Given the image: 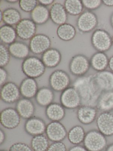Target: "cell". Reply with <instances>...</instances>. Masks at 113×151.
<instances>
[{"label":"cell","mask_w":113,"mask_h":151,"mask_svg":"<svg viewBox=\"0 0 113 151\" xmlns=\"http://www.w3.org/2000/svg\"><path fill=\"white\" fill-rule=\"evenodd\" d=\"M21 69L27 77L36 79L45 73L46 67L41 59L37 56H30L24 60Z\"/></svg>","instance_id":"7a4b0ae2"},{"label":"cell","mask_w":113,"mask_h":151,"mask_svg":"<svg viewBox=\"0 0 113 151\" xmlns=\"http://www.w3.org/2000/svg\"><path fill=\"white\" fill-rule=\"evenodd\" d=\"M82 2L84 8L91 11L98 9L102 4L101 0H83Z\"/></svg>","instance_id":"d590c367"},{"label":"cell","mask_w":113,"mask_h":151,"mask_svg":"<svg viewBox=\"0 0 113 151\" xmlns=\"http://www.w3.org/2000/svg\"><path fill=\"white\" fill-rule=\"evenodd\" d=\"M39 4L37 0H20L19 2V8L22 11L31 13Z\"/></svg>","instance_id":"e575fe53"},{"label":"cell","mask_w":113,"mask_h":151,"mask_svg":"<svg viewBox=\"0 0 113 151\" xmlns=\"http://www.w3.org/2000/svg\"><path fill=\"white\" fill-rule=\"evenodd\" d=\"M16 109L18 112L21 118L27 120L34 116L35 106L30 99L21 98L16 103Z\"/></svg>","instance_id":"ac0fdd59"},{"label":"cell","mask_w":113,"mask_h":151,"mask_svg":"<svg viewBox=\"0 0 113 151\" xmlns=\"http://www.w3.org/2000/svg\"><path fill=\"white\" fill-rule=\"evenodd\" d=\"M21 116L16 108L7 107L1 111V125L8 129H13L18 127L21 122Z\"/></svg>","instance_id":"ba28073f"},{"label":"cell","mask_w":113,"mask_h":151,"mask_svg":"<svg viewBox=\"0 0 113 151\" xmlns=\"http://www.w3.org/2000/svg\"><path fill=\"white\" fill-rule=\"evenodd\" d=\"M19 11L14 8H9L3 11V22L7 25H16L22 20Z\"/></svg>","instance_id":"f546056e"},{"label":"cell","mask_w":113,"mask_h":151,"mask_svg":"<svg viewBox=\"0 0 113 151\" xmlns=\"http://www.w3.org/2000/svg\"><path fill=\"white\" fill-rule=\"evenodd\" d=\"M19 1H17V0H7L5 1L7 3H10V4H15V3H18L19 2Z\"/></svg>","instance_id":"f6af8a7d"},{"label":"cell","mask_w":113,"mask_h":151,"mask_svg":"<svg viewBox=\"0 0 113 151\" xmlns=\"http://www.w3.org/2000/svg\"><path fill=\"white\" fill-rule=\"evenodd\" d=\"M99 24L96 14L91 11H84L77 20V28L82 33H87L95 29Z\"/></svg>","instance_id":"8992f818"},{"label":"cell","mask_w":113,"mask_h":151,"mask_svg":"<svg viewBox=\"0 0 113 151\" xmlns=\"http://www.w3.org/2000/svg\"><path fill=\"white\" fill-rule=\"evenodd\" d=\"M17 36L23 40L31 39L37 32V25L31 19L24 18L16 25Z\"/></svg>","instance_id":"8fae6325"},{"label":"cell","mask_w":113,"mask_h":151,"mask_svg":"<svg viewBox=\"0 0 113 151\" xmlns=\"http://www.w3.org/2000/svg\"><path fill=\"white\" fill-rule=\"evenodd\" d=\"M109 58L105 52H98L94 54L90 59L91 67L97 72L106 70L108 67Z\"/></svg>","instance_id":"d4e9b609"},{"label":"cell","mask_w":113,"mask_h":151,"mask_svg":"<svg viewBox=\"0 0 113 151\" xmlns=\"http://www.w3.org/2000/svg\"><path fill=\"white\" fill-rule=\"evenodd\" d=\"M46 126L43 119L40 117L33 116L26 120L24 129L27 134L33 137L45 133Z\"/></svg>","instance_id":"9a60e30c"},{"label":"cell","mask_w":113,"mask_h":151,"mask_svg":"<svg viewBox=\"0 0 113 151\" xmlns=\"http://www.w3.org/2000/svg\"><path fill=\"white\" fill-rule=\"evenodd\" d=\"M50 19L56 25L66 23L68 20V13L64 6L58 2L53 4L49 9Z\"/></svg>","instance_id":"d6986e66"},{"label":"cell","mask_w":113,"mask_h":151,"mask_svg":"<svg viewBox=\"0 0 113 151\" xmlns=\"http://www.w3.org/2000/svg\"><path fill=\"white\" fill-rule=\"evenodd\" d=\"M98 111L96 107L81 105L77 109V118L82 124L89 125L96 120Z\"/></svg>","instance_id":"e0dca14e"},{"label":"cell","mask_w":113,"mask_h":151,"mask_svg":"<svg viewBox=\"0 0 113 151\" xmlns=\"http://www.w3.org/2000/svg\"><path fill=\"white\" fill-rule=\"evenodd\" d=\"M45 114L51 122H60L65 116V108L61 103L53 102L46 108Z\"/></svg>","instance_id":"603a6c76"},{"label":"cell","mask_w":113,"mask_h":151,"mask_svg":"<svg viewBox=\"0 0 113 151\" xmlns=\"http://www.w3.org/2000/svg\"><path fill=\"white\" fill-rule=\"evenodd\" d=\"M86 134L85 131L82 126L77 125L71 128L68 132L67 137L71 144L76 145L84 142Z\"/></svg>","instance_id":"4dcf8cb0"},{"label":"cell","mask_w":113,"mask_h":151,"mask_svg":"<svg viewBox=\"0 0 113 151\" xmlns=\"http://www.w3.org/2000/svg\"><path fill=\"white\" fill-rule=\"evenodd\" d=\"M91 41L94 48L99 52H105L112 46V37L103 29H95L92 34Z\"/></svg>","instance_id":"277c9868"},{"label":"cell","mask_w":113,"mask_h":151,"mask_svg":"<svg viewBox=\"0 0 113 151\" xmlns=\"http://www.w3.org/2000/svg\"><path fill=\"white\" fill-rule=\"evenodd\" d=\"M1 151H7V150H3V149H1Z\"/></svg>","instance_id":"f907efd6"},{"label":"cell","mask_w":113,"mask_h":151,"mask_svg":"<svg viewBox=\"0 0 113 151\" xmlns=\"http://www.w3.org/2000/svg\"><path fill=\"white\" fill-rule=\"evenodd\" d=\"M39 4L42 5L44 6L47 7L48 6H52L54 3V0H39L38 1Z\"/></svg>","instance_id":"60d3db41"},{"label":"cell","mask_w":113,"mask_h":151,"mask_svg":"<svg viewBox=\"0 0 113 151\" xmlns=\"http://www.w3.org/2000/svg\"><path fill=\"white\" fill-rule=\"evenodd\" d=\"M68 151H88L84 146L76 145L70 147Z\"/></svg>","instance_id":"ab89813d"},{"label":"cell","mask_w":113,"mask_h":151,"mask_svg":"<svg viewBox=\"0 0 113 151\" xmlns=\"http://www.w3.org/2000/svg\"><path fill=\"white\" fill-rule=\"evenodd\" d=\"M30 16L31 19L36 25H43L50 19L49 10L47 7L39 4L30 13Z\"/></svg>","instance_id":"484cf974"},{"label":"cell","mask_w":113,"mask_h":151,"mask_svg":"<svg viewBox=\"0 0 113 151\" xmlns=\"http://www.w3.org/2000/svg\"><path fill=\"white\" fill-rule=\"evenodd\" d=\"M96 107L102 112L113 110V91L102 92L98 99Z\"/></svg>","instance_id":"4316f807"},{"label":"cell","mask_w":113,"mask_h":151,"mask_svg":"<svg viewBox=\"0 0 113 151\" xmlns=\"http://www.w3.org/2000/svg\"><path fill=\"white\" fill-rule=\"evenodd\" d=\"M102 4L108 7L113 6V0H103Z\"/></svg>","instance_id":"7bdbcfd3"},{"label":"cell","mask_w":113,"mask_h":151,"mask_svg":"<svg viewBox=\"0 0 113 151\" xmlns=\"http://www.w3.org/2000/svg\"><path fill=\"white\" fill-rule=\"evenodd\" d=\"M0 23H1L2 22H3V12L1 10V12H0Z\"/></svg>","instance_id":"c3c4849f"},{"label":"cell","mask_w":113,"mask_h":151,"mask_svg":"<svg viewBox=\"0 0 113 151\" xmlns=\"http://www.w3.org/2000/svg\"><path fill=\"white\" fill-rule=\"evenodd\" d=\"M54 98L53 90L47 86H42L39 89L34 98L38 105L46 108L53 103Z\"/></svg>","instance_id":"cb8c5ba5"},{"label":"cell","mask_w":113,"mask_h":151,"mask_svg":"<svg viewBox=\"0 0 113 151\" xmlns=\"http://www.w3.org/2000/svg\"><path fill=\"white\" fill-rule=\"evenodd\" d=\"M9 151H33L31 146L23 142H16L11 145Z\"/></svg>","instance_id":"8d00e7d4"},{"label":"cell","mask_w":113,"mask_h":151,"mask_svg":"<svg viewBox=\"0 0 113 151\" xmlns=\"http://www.w3.org/2000/svg\"><path fill=\"white\" fill-rule=\"evenodd\" d=\"M62 55L61 52L55 48L47 50L41 55V60L46 68H53L57 67L61 63Z\"/></svg>","instance_id":"44dd1931"},{"label":"cell","mask_w":113,"mask_h":151,"mask_svg":"<svg viewBox=\"0 0 113 151\" xmlns=\"http://www.w3.org/2000/svg\"><path fill=\"white\" fill-rule=\"evenodd\" d=\"M71 80L69 75L62 70H56L49 76V84L54 91L62 92L69 87Z\"/></svg>","instance_id":"5b68a950"},{"label":"cell","mask_w":113,"mask_h":151,"mask_svg":"<svg viewBox=\"0 0 113 151\" xmlns=\"http://www.w3.org/2000/svg\"><path fill=\"white\" fill-rule=\"evenodd\" d=\"M49 139L42 135L34 136L31 141V147L33 151H47L49 146Z\"/></svg>","instance_id":"d6a6232c"},{"label":"cell","mask_w":113,"mask_h":151,"mask_svg":"<svg viewBox=\"0 0 113 151\" xmlns=\"http://www.w3.org/2000/svg\"><path fill=\"white\" fill-rule=\"evenodd\" d=\"M112 45L113 46V35L112 37Z\"/></svg>","instance_id":"681fc988"},{"label":"cell","mask_w":113,"mask_h":151,"mask_svg":"<svg viewBox=\"0 0 113 151\" xmlns=\"http://www.w3.org/2000/svg\"><path fill=\"white\" fill-rule=\"evenodd\" d=\"M96 124L98 130L104 136L113 135V113L101 112L97 116Z\"/></svg>","instance_id":"5bb4252c"},{"label":"cell","mask_w":113,"mask_h":151,"mask_svg":"<svg viewBox=\"0 0 113 151\" xmlns=\"http://www.w3.org/2000/svg\"><path fill=\"white\" fill-rule=\"evenodd\" d=\"M105 137L98 130H91L86 134L84 146L88 151H102L107 145Z\"/></svg>","instance_id":"3957f363"},{"label":"cell","mask_w":113,"mask_h":151,"mask_svg":"<svg viewBox=\"0 0 113 151\" xmlns=\"http://www.w3.org/2000/svg\"><path fill=\"white\" fill-rule=\"evenodd\" d=\"M108 68L110 70V71L113 72V55L109 58Z\"/></svg>","instance_id":"ee69618b"},{"label":"cell","mask_w":113,"mask_h":151,"mask_svg":"<svg viewBox=\"0 0 113 151\" xmlns=\"http://www.w3.org/2000/svg\"><path fill=\"white\" fill-rule=\"evenodd\" d=\"M64 6L68 14L73 16L80 15L84 10V6L80 0H65Z\"/></svg>","instance_id":"1f68e13d"},{"label":"cell","mask_w":113,"mask_h":151,"mask_svg":"<svg viewBox=\"0 0 113 151\" xmlns=\"http://www.w3.org/2000/svg\"><path fill=\"white\" fill-rule=\"evenodd\" d=\"M19 87L23 98L30 99L35 98L39 89L35 79L28 77L24 78L21 81Z\"/></svg>","instance_id":"ffe728a7"},{"label":"cell","mask_w":113,"mask_h":151,"mask_svg":"<svg viewBox=\"0 0 113 151\" xmlns=\"http://www.w3.org/2000/svg\"><path fill=\"white\" fill-rule=\"evenodd\" d=\"M8 48L11 56L18 60L26 59L31 52L29 45L21 41H15L9 45Z\"/></svg>","instance_id":"7402d4cb"},{"label":"cell","mask_w":113,"mask_h":151,"mask_svg":"<svg viewBox=\"0 0 113 151\" xmlns=\"http://www.w3.org/2000/svg\"><path fill=\"white\" fill-rule=\"evenodd\" d=\"M16 32L13 26L4 24L0 28V39L1 43L5 45H11L16 40Z\"/></svg>","instance_id":"f1b7e54d"},{"label":"cell","mask_w":113,"mask_h":151,"mask_svg":"<svg viewBox=\"0 0 113 151\" xmlns=\"http://www.w3.org/2000/svg\"><path fill=\"white\" fill-rule=\"evenodd\" d=\"M94 78L99 90L102 92L113 91V72L105 70L93 75Z\"/></svg>","instance_id":"2e32d148"},{"label":"cell","mask_w":113,"mask_h":151,"mask_svg":"<svg viewBox=\"0 0 113 151\" xmlns=\"http://www.w3.org/2000/svg\"><path fill=\"white\" fill-rule=\"evenodd\" d=\"M20 96L19 86L14 82H7L1 86V99L4 103H16L20 99Z\"/></svg>","instance_id":"30bf717a"},{"label":"cell","mask_w":113,"mask_h":151,"mask_svg":"<svg viewBox=\"0 0 113 151\" xmlns=\"http://www.w3.org/2000/svg\"><path fill=\"white\" fill-rule=\"evenodd\" d=\"M60 103L65 109H75L81 106V100L77 90L69 86L62 92L60 97Z\"/></svg>","instance_id":"9c48e42d"},{"label":"cell","mask_w":113,"mask_h":151,"mask_svg":"<svg viewBox=\"0 0 113 151\" xmlns=\"http://www.w3.org/2000/svg\"><path fill=\"white\" fill-rule=\"evenodd\" d=\"M11 56L9 48L5 45L1 43L0 44V66L4 68L9 63Z\"/></svg>","instance_id":"836d02e7"},{"label":"cell","mask_w":113,"mask_h":151,"mask_svg":"<svg viewBox=\"0 0 113 151\" xmlns=\"http://www.w3.org/2000/svg\"><path fill=\"white\" fill-rule=\"evenodd\" d=\"M72 86L80 96L81 105L96 107L102 92L96 85L93 75H85L77 78L72 83Z\"/></svg>","instance_id":"6da1fadb"},{"label":"cell","mask_w":113,"mask_h":151,"mask_svg":"<svg viewBox=\"0 0 113 151\" xmlns=\"http://www.w3.org/2000/svg\"><path fill=\"white\" fill-rule=\"evenodd\" d=\"M90 67V60L83 54H77L73 56L69 65L70 72L77 77L85 76Z\"/></svg>","instance_id":"52a82bcc"},{"label":"cell","mask_w":113,"mask_h":151,"mask_svg":"<svg viewBox=\"0 0 113 151\" xmlns=\"http://www.w3.org/2000/svg\"><path fill=\"white\" fill-rule=\"evenodd\" d=\"M110 22L111 26H112V28L113 29V13H112V14L110 16Z\"/></svg>","instance_id":"7dc6e473"},{"label":"cell","mask_w":113,"mask_h":151,"mask_svg":"<svg viewBox=\"0 0 113 151\" xmlns=\"http://www.w3.org/2000/svg\"><path fill=\"white\" fill-rule=\"evenodd\" d=\"M9 74L8 71L4 68H0V85L2 86L4 84L7 83L8 79Z\"/></svg>","instance_id":"f35d334b"},{"label":"cell","mask_w":113,"mask_h":151,"mask_svg":"<svg viewBox=\"0 0 113 151\" xmlns=\"http://www.w3.org/2000/svg\"><path fill=\"white\" fill-rule=\"evenodd\" d=\"M6 139V135L4 131L2 129H0V145H2L5 142Z\"/></svg>","instance_id":"b9f144b4"},{"label":"cell","mask_w":113,"mask_h":151,"mask_svg":"<svg viewBox=\"0 0 113 151\" xmlns=\"http://www.w3.org/2000/svg\"><path fill=\"white\" fill-rule=\"evenodd\" d=\"M45 133L53 142L62 141L68 135L65 126L60 122H51L47 124Z\"/></svg>","instance_id":"4fadbf2b"},{"label":"cell","mask_w":113,"mask_h":151,"mask_svg":"<svg viewBox=\"0 0 113 151\" xmlns=\"http://www.w3.org/2000/svg\"><path fill=\"white\" fill-rule=\"evenodd\" d=\"M106 151H113V144L108 147Z\"/></svg>","instance_id":"bcb514c9"},{"label":"cell","mask_w":113,"mask_h":151,"mask_svg":"<svg viewBox=\"0 0 113 151\" xmlns=\"http://www.w3.org/2000/svg\"><path fill=\"white\" fill-rule=\"evenodd\" d=\"M28 45L30 51L34 54L42 55L51 47V40L45 34H36L30 40Z\"/></svg>","instance_id":"7c38bea8"},{"label":"cell","mask_w":113,"mask_h":151,"mask_svg":"<svg viewBox=\"0 0 113 151\" xmlns=\"http://www.w3.org/2000/svg\"><path fill=\"white\" fill-rule=\"evenodd\" d=\"M77 30L72 24H64L59 25L56 29V35L59 39L64 41H70L76 37Z\"/></svg>","instance_id":"83f0119b"},{"label":"cell","mask_w":113,"mask_h":151,"mask_svg":"<svg viewBox=\"0 0 113 151\" xmlns=\"http://www.w3.org/2000/svg\"><path fill=\"white\" fill-rule=\"evenodd\" d=\"M47 151H68L64 143L61 142H53L49 145Z\"/></svg>","instance_id":"74e56055"}]
</instances>
